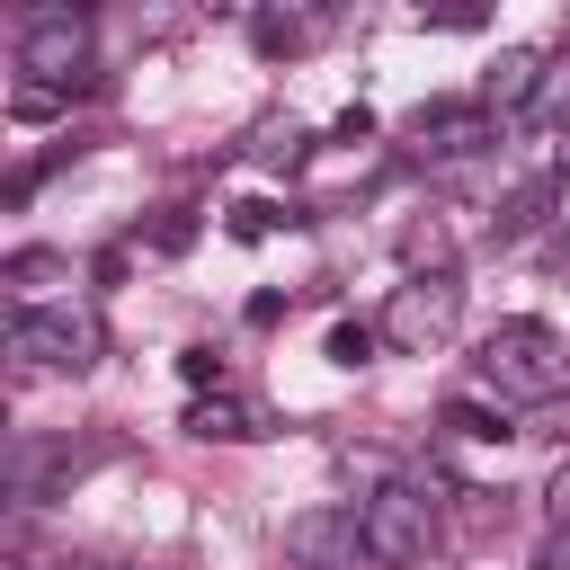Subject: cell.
Segmentation results:
<instances>
[{"label":"cell","instance_id":"obj_1","mask_svg":"<svg viewBox=\"0 0 570 570\" xmlns=\"http://www.w3.org/2000/svg\"><path fill=\"white\" fill-rule=\"evenodd\" d=\"M481 383L499 392V401H525V410H543V401H561V374H570V347L543 330V321H499L490 338H481Z\"/></svg>","mask_w":570,"mask_h":570},{"label":"cell","instance_id":"obj_2","mask_svg":"<svg viewBox=\"0 0 570 570\" xmlns=\"http://www.w3.org/2000/svg\"><path fill=\"white\" fill-rule=\"evenodd\" d=\"M356 517H365V561H383V570H410L436 543V499H419L410 481H374L356 499Z\"/></svg>","mask_w":570,"mask_h":570},{"label":"cell","instance_id":"obj_3","mask_svg":"<svg viewBox=\"0 0 570 570\" xmlns=\"http://www.w3.org/2000/svg\"><path fill=\"white\" fill-rule=\"evenodd\" d=\"M454 321H463V276H410V285H392V303H383L374 330L401 356H436L454 338Z\"/></svg>","mask_w":570,"mask_h":570},{"label":"cell","instance_id":"obj_4","mask_svg":"<svg viewBox=\"0 0 570 570\" xmlns=\"http://www.w3.org/2000/svg\"><path fill=\"white\" fill-rule=\"evenodd\" d=\"M9 356L36 365V374H89L98 365V321L71 312V303H27L9 321Z\"/></svg>","mask_w":570,"mask_h":570},{"label":"cell","instance_id":"obj_5","mask_svg":"<svg viewBox=\"0 0 570 570\" xmlns=\"http://www.w3.org/2000/svg\"><path fill=\"white\" fill-rule=\"evenodd\" d=\"M80 62H89V18H80V9H36V18L18 27V71H27L36 89H71Z\"/></svg>","mask_w":570,"mask_h":570},{"label":"cell","instance_id":"obj_6","mask_svg":"<svg viewBox=\"0 0 570 570\" xmlns=\"http://www.w3.org/2000/svg\"><path fill=\"white\" fill-rule=\"evenodd\" d=\"M481 142H499V116H490L481 98H436V107H419L410 134H401L410 160H472Z\"/></svg>","mask_w":570,"mask_h":570},{"label":"cell","instance_id":"obj_7","mask_svg":"<svg viewBox=\"0 0 570 570\" xmlns=\"http://www.w3.org/2000/svg\"><path fill=\"white\" fill-rule=\"evenodd\" d=\"M356 552H365V517H356V499L285 517V561H303V570H356Z\"/></svg>","mask_w":570,"mask_h":570},{"label":"cell","instance_id":"obj_8","mask_svg":"<svg viewBox=\"0 0 570 570\" xmlns=\"http://www.w3.org/2000/svg\"><path fill=\"white\" fill-rule=\"evenodd\" d=\"M543 62H552V53H534V45H499V62L481 71V89H472V98H481L490 116H525V107H534V89H543Z\"/></svg>","mask_w":570,"mask_h":570},{"label":"cell","instance_id":"obj_9","mask_svg":"<svg viewBox=\"0 0 570 570\" xmlns=\"http://www.w3.org/2000/svg\"><path fill=\"white\" fill-rule=\"evenodd\" d=\"M178 428H187V436H205V445H249V436H267V410H258V401H240V392H196Z\"/></svg>","mask_w":570,"mask_h":570},{"label":"cell","instance_id":"obj_10","mask_svg":"<svg viewBox=\"0 0 570 570\" xmlns=\"http://www.w3.org/2000/svg\"><path fill=\"white\" fill-rule=\"evenodd\" d=\"M249 160H258V169H303V160H312L303 116H258V125H249Z\"/></svg>","mask_w":570,"mask_h":570},{"label":"cell","instance_id":"obj_11","mask_svg":"<svg viewBox=\"0 0 570 570\" xmlns=\"http://www.w3.org/2000/svg\"><path fill=\"white\" fill-rule=\"evenodd\" d=\"M436 428H445V436H472V445H499V436H517V428H508V410H490V401H472V392H454V401L436 410Z\"/></svg>","mask_w":570,"mask_h":570},{"label":"cell","instance_id":"obj_12","mask_svg":"<svg viewBox=\"0 0 570 570\" xmlns=\"http://www.w3.org/2000/svg\"><path fill=\"white\" fill-rule=\"evenodd\" d=\"M401 258H410V276H454V232L428 214V223L401 232Z\"/></svg>","mask_w":570,"mask_h":570},{"label":"cell","instance_id":"obj_13","mask_svg":"<svg viewBox=\"0 0 570 570\" xmlns=\"http://www.w3.org/2000/svg\"><path fill=\"white\" fill-rule=\"evenodd\" d=\"M249 36H258V53H303V45L321 36V18H303V9H258Z\"/></svg>","mask_w":570,"mask_h":570},{"label":"cell","instance_id":"obj_14","mask_svg":"<svg viewBox=\"0 0 570 570\" xmlns=\"http://www.w3.org/2000/svg\"><path fill=\"white\" fill-rule=\"evenodd\" d=\"M543 205H552V178H534V187H517V196H508V205L490 214V240H499V249H508V240H525V232L543 223Z\"/></svg>","mask_w":570,"mask_h":570},{"label":"cell","instance_id":"obj_15","mask_svg":"<svg viewBox=\"0 0 570 570\" xmlns=\"http://www.w3.org/2000/svg\"><path fill=\"white\" fill-rule=\"evenodd\" d=\"M534 125H552V142L570 134V53H552L543 62V89H534V107H525Z\"/></svg>","mask_w":570,"mask_h":570},{"label":"cell","instance_id":"obj_16","mask_svg":"<svg viewBox=\"0 0 570 570\" xmlns=\"http://www.w3.org/2000/svg\"><path fill=\"white\" fill-rule=\"evenodd\" d=\"M374 338H383L374 321H330V365H347V374L374 365Z\"/></svg>","mask_w":570,"mask_h":570},{"label":"cell","instance_id":"obj_17","mask_svg":"<svg viewBox=\"0 0 570 570\" xmlns=\"http://www.w3.org/2000/svg\"><path fill=\"white\" fill-rule=\"evenodd\" d=\"M53 276H71V258H53V249H18L9 258V285H27V294H45Z\"/></svg>","mask_w":570,"mask_h":570},{"label":"cell","instance_id":"obj_18","mask_svg":"<svg viewBox=\"0 0 570 570\" xmlns=\"http://www.w3.org/2000/svg\"><path fill=\"white\" fill-rule=\"evenodd\" d=\"M223 223H232V240H267L276 232V205H232Z\"/></svg>","mask_w":570,"mask_h":570},{"label":"cell","instance_id":"obj_19","mask_svg":"<svg viewBox=\"0 0 570 570\" xmlns=\"http://www.w3.org/2000/svg\"><path fill=\"white\" fill-rule=\"evenodd\" d=\"M178 374H187L196 392H223V356H214V347H187V356H178Z\"/></svg>","mask_w":570,"mask_h":570},{"label":"cell","instance_id":"obj_20","mask_svg":"<svg viewBox=\"0 0 570 570\" xmlns=\"http://www.w3.org/2000/svg\"><path fill=\"white\" fill-rule=\"evenodd\" d=\"M525 436H570V401H543V410H525Z\"/></svg>","mask_w":570,"mask_h":570},{"label":"cell","instance_id":"obj_21","mask_svg":"<svg viewBox=\"0 0 570 570\" xmlns=\"http://www.w3.org/2000/svg\"><path fill=\"white\" fill-rule=\"evenodd\" d=\"M534 570H570V525H552V534H543V552H534Z\"/></svg>","mask_w":570,"mask_h":570},{"label":"cell","instance_id":"obj_22","mask_svg":"<svg viewBox=\"0 0 570 570\" xmlns=\"http://www.w3.org/2000/svg\"><path fill=\"white\" fill-rule=\"evenodd\" d=\"M543 508H552V525H570V463L543 481Z\"/></svg>","mask_w":570,"mask_h":570},{"label":"cell","instance_id":"obj_23","mask_svg":"<svg viewBox=\"0 0 570 570\" xmlns=\"http://www.w3.org/2000/svg\"><path fill=\"white\" fill-rule=\"evenodd\" d=\"M428 27H454V36H463V27H481V9H472V0H454V9H428Z\"/></svg>","mask_w":570,"mask_h":570},{"label":"cell","instance_id":"obj_24","mask_svg":"<svg viewBox=\"0 0 570 570\" xmlns=\"http://www.w3.org/2000/svg\"><path fill=\"white\" fill-rule=\"evenodd\" d=\"M285 321V294H249V330H276Z\"/></svg>","mask_w":570,"mask_h":570},{"label":"cell","instance_id":"obj_25","mask_svg":"<svg viewBox=\"0 0 570 570\" xmlns=\"http://www.w3.org/2000/svg\"><path fill=\"white\" fill-rule=\"evenodd\" d=\"M552 160H561V169H570V134H561V142H552Z\"/></svg>","mask_w":570,"mask_h":570}]
</instances>
